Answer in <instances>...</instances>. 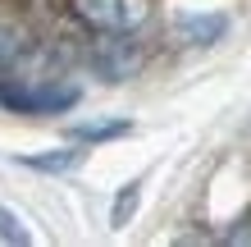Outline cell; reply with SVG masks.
I'll return each instance as SVG.
<instances>
[{
	"mask_svg": "<svg viewBox=\"0 0 251 247\" xmlns=\"http://www.w3.org/2000/svg\"><path fill=\"white\" fill-rule=\"evenodd\" d=\"M78 82H55V78H0V106L19 114H60L78 106Z\"/></svg>",
	"mask_w": 251,
	"mask_h": 247,
	"instance_id": "6da1fadb",
	"label": "cell"
},
{
	"mask_svg": "<svg viewBox=\"0 0 251 247\" xmlns=\"http://www.w3.org/2000/svg\"><path fill=\"white\" fill-rule=\"evenodd\" d=\"M69 9L78 14L87 27H96V32H137L146 23V14H151V0H69Z\"/></svg>",
	"mask_w": 251,
	"mask_h": 247,
	"instance_id": "7a4b0ae2",
	"label": "cell"
},
{
	"mask_svg": "<svg viewBox=\"0 0 251 247\" xmlns=\"http://www.w3.org/2000/svg\"><path fill=\"white\" fill-rule=\"evenodd\" d=\"M92 64L100 69V78L119 82V78H128L137 69V46L124 41V32H110V41H100V51L92 55Z\"/></svg>",
	"mask_w": 251,
	"mask_h": 247,
	"instance_id": "3957f363",
	"label": "cell"
},
{
	"mask_svg": "<svg viewBox=\"0 0 251 247\" xmlns=\"http://www.w3.org/2000/svg\"><path fill=\"white\" fill-rule=\"evenodd\" d=\"M174 32H178V41H187V46H215V41L228 32V19L224 14H183V19L174 23Z\"/></svg>",
	"mask_w": 251,
	"mask_h": 247,
	"instance_id": "277c9868",
	"label": "cell"
},
{
	"mask_svg": "<svg viewBox=\"0 0 251 247\" xmlns=\"http://www.w3.org/2000/svg\"><path fill=\"white\" fill-rule=\"evenodd\" d=\"M87 161V151H73V147H64V151H41V156H23L19 165H27V169H41V174H69V169H78Z\"/></svg>",
	"mask_w": 251,
	"mask_h": 247,
	"instance_id": "5b68a950",
	"label": "cell"
},
{
	"mask_svg": "<svg viewBox=\"0 0 251 247\" xmlns=\"http://www.w3.org/2000/svg\"><path fill=\"white\" fill-rule=\"evenodd\" d=\"M69 133L78 137V142H110V137L132 133V124L128 119H92V124H73Z\"/></svg>",
	"mask_w": 251,
	"mask_h": 247,
	"instance_id": "8992f818",
	"label": "cell"
},
{
	"mask_svg": "<svg viewBox=\"0 0 251 247\" xmlns=\"http://www.w3.org/2000/svg\"><path fill=\"white\" fill-rule=\"evenodd\" d=\"M137 188H142V183H128L124 192H119V201H114V211H110V224H114V229H124V224L132 220V211H137Z\"/></svg>",
	"mask_w": 251,
	"mask_h": 247,
	"instance_id": "52a82bcc",
	"label": "cell"
},
{
	"mask_svg": "<svg viewBox=\"0 0 251 247\" xmlns=\"http://www.w3.org/2000/svg\"><path fill=\"white\" fill-rule=\"evenodd\" d=\"M19 55H23V41L14 37V32H0V78L14 69V60H19Z\"/></svg>",
	"mask_w": 251,
	"mask_h": 247,
	"instance_id": "ba28073f",
	"label": "cell"
},
{
	"mask_svg": "<svg viewBox=\"0 0 251 247\" xmlns=\"http://www.w3.org/2000/svg\"><path fill=\"white\" fill-rule=\"evenodd\" d=\"M0 238H5V243H27L32 234H27V229L19 224V215H14V211H5V206H0Z\"/></svg>",
	"mask_w": 251,
	"mask_h": 247,
	"instance_id": "9c48e42d",
	"label": "cell"
}]
</instances>
